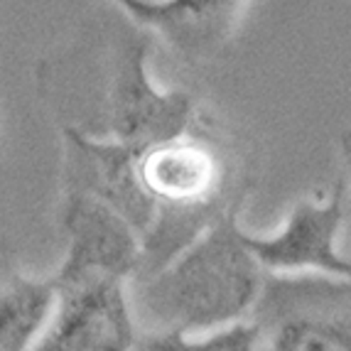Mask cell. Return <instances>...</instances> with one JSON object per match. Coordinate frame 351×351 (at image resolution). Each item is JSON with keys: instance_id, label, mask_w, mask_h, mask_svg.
I'll return each mask as SVG.
<instances>
[{"instance_id": "52a82bcc", "label": "cell", "mask_w": 351, "mask_h": 351, "mask_svg": "<svg viewBox=\"0 0 351 351\" xmlns=\"http://www.w3.org/2000/svg\"><path fill=\"white\" fill-rule=\"evenodd\" d=\"M64 192L88 194L116 209L145 236L155 219L152 202L138 175V152L111 135H88L64 128Z\"/></svg>"}, {"instance_id": "7c38bea8", "label": "cell", "mask_w": 351, "mask_h": 351, "mask_svg": "<svg viewBox=\"0 0 351 351\" xmlns=\"http://www.w3.org/2000/svg\"><path fill=\"white\" fill-rule=\"evenodd\" d=\"M339 158H341V170H344L346 187L351 192V125L339 135Z\"/></svg>"}, {"instance_id": "ba28073f", "label": "cell", "mask_w": 351, "mask_h": 351, "mask_svg": "<svg viewBox=\"0 0 351 351\" xmlns=\"http://www.w3.org/2000/svg\"><path fill=\"white\" fill-rule=\"evenodd\" d=\"M62 228L66 236L64 261L57 278L138 276L143 239L135 226L104 202L79 192H64Z\"/></svg>"}, {"instance_id": "7a4b0ae2", "label": "cell", "mask_w": 351, "mask_h": 351, "mask_svg": "<svg viewBox=\"0 0 351 351\" xmlns=\"http://www.w3.org/2000/svg\"><path fill=\"white\" fill-rule=\"evenodd\" d=\"M241 211H228L165 268L143 278L138 304L155 332L209 334L253 317L268 273L248 246Z\"/></svg>"}, {"instance_id": "8fae6325", "label": "cell", "mask_w": 351, "mask_h": 351, "mask_svg": "<svg viewBox=\"0 0 351 351\" xmlns=\"http://www.w3.org/2000/svg\"><path fill=\"white\" fill-rule=\"evenodd\" d=\"M135 351H263L261 329L253 319L231 324L209 334L145 332Z\"/></svg>"}, {"instance_id": "8992f818", "label": "cell", "mask_w": 351, "mask_h": 351, "mask_svg": "<svg viewBox=\"0 0 351 351\" xmlns=\"http://www.w3.org/2000/svg\"><path fill=\"white\" fill-rule=\"evenodd\" d=\"M57 310L35 351H135V329L125 278H57Z\"/></svg>"}, {"instance_id": "30bf717a", "label": "cell", "mask_w": 351, "mask_h": 351, "mask_svg": "<svg viewBox=\"0 0 351 351\" xmlns=\"http://www.w3.org/2000/svg\"><path fill=\"white\" fill-rule=\"evenodd\" d=\"M57 310L54 278L27 276L0 243V351H35Z\"/></svg>"}, {"instance_id": "3957f363", "label": "cell", "mask_w": 351, "mask_h": 351, "mask_svg": "<svg viewBox=\"0 0 351 351\" xmlns=\"http://www.w3.org/2000/svg\"><path fill=\"white\" fill-rule=\"evenodd\" d=\"M251 319L263 351H351V280L268 276Z\"/></svg>"}, {"instance_id": "5b68a950", "label": "cell", "mask_w": 351, "mask_h": 351, "mask_svg": "<svg viewBox=\"0 0 351 351\" xmlns=\"http://www.w3.org/2000/svg\"><path fill=\"white\" fill-rule=\"evenodd\" d=\"M346 180L322 197L295 202L282 223L265 236L248 234V246L268 276H327L351 280V258L339 251Z\"/></svg>"}, {"instance_id": "6da1fadb", "label": "cell", "mask_w": 351, "mask_h": 351, "mask_svg": "<svg viewBox=\"0 0 351 351\" xmlns=\"http://www.w3.org/2000/svg\"><path fill=\"white\" fill-rule=\"evenodd\" d=\"M138 175L155 209L138 278L158 273L228 211L243 209L253 187L246 152L206 111L182 135L138 152Z\"/></svg>"}, {"instance_id": "277c9868", "label": "cell", "mask_w": 351, "mask_h": 351, "mask_svg": "<svg viewBox=\"0 0 351 351\" xmlns=\"http://www.w3.org/2000/svg\"><path fill=\"white\" fill-rule=\"evenodd\" d=\"M150 45L145 37H130L113 62L106 101V133L143 152L189 130L204 113L199 99L182 88H160L147 69Z\"/></svg>"}, {"instance_id": "9c48e42d", "label": "cell", "mask_w": 351, "mask_h": 351, "mask_svg": "<svg viewBox=\"0 0 351 351\" xmlns=\"http://www.w3.org/2000/svg\"><path fill=\"white\" fill-rule=\"evenodd\" d=\"M189 64H209L234 42L248 0H111Z\"/></svg>"}]
</instances>
